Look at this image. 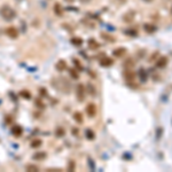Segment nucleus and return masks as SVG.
I'll return each instance as SVG.
<instances>
[{
  "label": "nucleus",
  "instance_id": "obj_9",
  "mask_svg": "<svg viewBox=\"0 0 172 172\" xmlns=\"http://www.w3.org/2000/svg\"><path fill=\"white\" fill-rule=\"evenodd\" d=\"M11 133H13V135L14 137H21L22 133H23V129H22L21 126H19V125H16V126H14L13 129H11Z\"/></svg>",
  "mask_w": 172,
  "mask_h": 172
},
{
  "label": "nucleus",
  "instance_id": "obj_13",
  "mask_svg": "<svg viewBox=\"0 0 172 172\" xmlns=\"http://www.w3.org/2000/svg\"><path fill=\"white\" fill-rule=\"evenodd\" d=\"M168 63V59L165 57V56H163L161 59H158V61H156V65L158 67V68H163V67H165Z\"/></svg>",
  "mask_w": 172,
  "mask_h": 172
},
{
  "label": "nucleus",
  "instance_id": "obj_4",
  "mask_svg": "<svg viewBox=\"0 0 172 172\" xmlns=\"http://www.w3.org/2000/svg\"><path fill=\"white\" fill-rule=\"evenodd\" d=\"M77 97H78V101H84L85 99V88H84V85H78L77 86Z\"/></svg>",
  "mask_w": 172,
  "mask_h": 172
},
{
  "label": "nucleus",
  "instance_id": "obj_2",
  "mask_svg": "<svg viewBox=\"0 0 172 172\" xmlns=\"http://www.w3.org/2000/svg\"><path fill=\"white\" fill-rule=\"evenodd\" d=\"M0 16L5 20V21H13L16 17V11L11 8L8 5H4L0 7Z\"/></svg>",
  "mask_w": 172,
  "mask_h": 172
},
{
  "label": "nucleus",
  "instance_id": "obj_10",
  "mask_svg": "<svg viewBox=\"0 0 172 172\" xmlns=\"http://www.w3.org/2000/svg\"><path fill=\"white\" fill-rule=\"evenodd\" d=\"M143 30L146 31L147 33H154L155 30H156V27L154 24H150V23H146L143 25Z\"/></svg>",
  "mask_w": 172,
  "mask_h": 172
},
{
  "label": "nucleus",
  "instance_id": "obj_27",
  "mask_svg": "<svg viewBox=\"0 0 172 172\" xmlns=\"http://www.w3.org/2000/svg\"><path fill=\"white\" fill-rule=\"evenodd\" d=\"M102 37H103L105 39H107V40H110V42H114V38H113L111 36H106L105 33H102Z\"/></svg>",
  "mask_w": 172,
  "mask_h": 172
},
{
  "label": "nucleus",
  "instance_id": "obj_31",
  "mask_svg": "<svg viewBox=\"0 0 172 172\" xmlns=\"http://www.w3.org/2000/svg\"><path fill=\"white\" fill-rule=\"evenodd\" d=\"M64 1H67V2H74L75 0H64Z\"/></svg>",
  "mask_w": 172,
  "mask_h": 172
},
{
  "label": "nucleus",
  "instance_id": "obj_14",
  "mask_svg": "<svg viewBox=\"0 0 172 172\" xmlns=\"http://www.w3.org/2000/svg\"><path fill=\"white\" fill-rule=\"evenodd\" d=\"M100 64L102 65V67H109V65L113 64V60L109 59V57H105V59H102L100 61Z\"/></svg>",
  "mask_w": 172,
  "mask_h": 172
},
{
  "label": "nucleus",
  "instance_id": "obj_11",
  "mask_svg": "<svg viewBox=\"0 0 172 172\" xmlns=\"http://www.w3.org/2000/svg\"><path fill=\"white\" fill-rule=\"evenodd\" d=\"M125 53H126V49H125L124 47H118V48L114 49V52H113V54H114L116 57H122Z\"/></svg>",
  "mask_w": 172,
  "mask_h": 172
},
{
  "label": "nucleus",
  "instance_id": "obj_19",
  "mask_svg": "<svg viewBox=\"0 0 172 172\" xmlns=\"http://www.w3.org/2000/svg\"><path fill=\"white\" fill-rule=\"evenodd\" d=\"M42 145H43V141L40 139H34L32 142H31V147H32V148H38V147H40Z\"/></svg>",
  "mask_w": 172,
  "mask_h": 172
},
{
  "label": "nucleus",
  "instance_id": "obj_22",
  "mask_svg": "<svg viewBox=\"0 0 172 172\" xmlns=\"http://www.w3.org/2000/svg\"><path fill=\"white\" fill-rule=\"evenodd\" d=\"M64 130L62 129V128H57L56 129V131H55V134L57 135V137H63L64 135Z\"/></svg>",
  "mask_w": 172,
  "mask_h": 172
},
{
  "label": "nucleus",
  "instance_id": "obj_28",
  "mask_svg": "<svg viewBox=\"0 0 172 172\" xmlns=\"http://www.w3.org/2000/svg\"><path fill=\"white\" fill-rule=\"evenodd\" d=\"M143 69H140V76H141V80H146V74L143 75Z\"/></svg>",
  "mask_w": 172,
  "mask_h": 172
},
{
  "label": "nucleus",
  "instance_id": "obj_25",
  "mask_svg": "<svg viewBox=\"0 0 172 172\" xmlns=\"http://www.w3.org/2000/svg\"><path fill=\"white\" fill-rule=\"evenodd\" d=\"M74 63H75V65L77 67V69H78V71H82V69H83V67H82V64L78 62V60H74Z\"/></svg>",
  "mask_w": 172,
  "mask_h": 172
},
{
  "label": "nucleus",
  "instance_id": "obj_3",
  "mask_svg": "<svg viewBox=\"0 0 172 172\" xmlns=\"http://www.w3.org/2000/svg\"><path fill=\"white\" fill-rule=\"evenodd\" d=\"M6 34L11 39H16L19 37V31H17V29L15 27H8L6 29Z\"/></svg>",
  "mask_w": 172,
  "mask_h": 172
},
{
  "label": "nucleus",
  "instance_id": "obj_1",
  "mask_svg": "<svg viewBox=\"0 0 172 172\" xmlns=\"http://www.w3.org/2000/svg\"><path fill=\"white\" fill-rule=\"evenodd\" d=\"M51 84L59 92H62V93H69L70 92V84L65 78H54L51 82Z\"/></svg>",
  "mask_w": 172,
  "mask_h": 172
},
{
  "label": "nucleus",
  "instance_id": "obj_21",
  "mask_svg": "<svg viewBox=\"0 0 172 172\" xmlns=\"http://www.w3.org/2000/svg\"><path fill=\"white\" fill-rule=\"evenodd\" d=\"M94 132L92 131V130H86V138L90 140H93L94 139Z\"/></svg>",
  "mask_w": 172,
  "mask_h": 172
},
{
  "label": "nucleus",
  "instance_id": "obj_5",
  "mask_svg": "<svg viewBox=\"0 0 172 172\" xmlns=\"http://www.w3.org/2000/svg\"><path fill=\"white\" fill-rule=\"evenodd\" d=\"M86 113H87L88 117H94L95 114H97V107H95V105H93V103L87 105V107H86Z\"/></svg>",
  "mask_w": 172,
  "mask_h": 172
},
{
  "label": "nucleus",
  "instance_id": "obj_26",
  "mask_svg": "<svg viewBox=\"0 0 172 172\" xmlns=\"http://www.w3.org/2000/svg\"><path fill=\"white\" fill-rule=\"evenodd\" d=\"M74 169H75V163L71 161L69 163V165H68V170H71V171H72Z\"/></svg>",
  "mask_w": 172,
  "mask_h": 172
},
{
  "label": "nucleus",
  "instance_id": "obj_15",
  "mask_svg": "<svg viewBox=\"0 0 172 172\" xmlns=\"http://www.w3.org/2000/svg\"><path fill=\"white\" fill-rule=\"evenodd\" d=\"M88 47H90L91 49H97V48L100 47V45H99V43H97L94 39H90V40H88Z\"/></svg>",
  "mask_w": 172,
  "mask_h": 172
},
{
  "label": "nucleus",
  "instance_id": "obj_7",
  "mask_svg": "<svg viewBox=\"0 0 172 172\" xmlns=\"http://www.w3.org/2000/svg\"><path fill=\"white\" fill-rule=\"evenodd\" d=\"M55 69H56L57 71H63V70H65V69H67V62H65L64 60L57 61L56 64H55Z\"/></svg>",
  "mask_w": 172,
  "mask_h": 172
},
{
  "label": "nucleus",
  "instance_id": "obj_23",
  "mask_svg": "<svg viewBox=\"0 0 172 172\" xmlns=\"http://www.w3.org/2000/svg\"><path fill=\"white\" fill-rule=\"evenodd\" d=\"M124 32H125V34H129V36H133V37H134V36H137V30H133V29H132V30H131V29H128V30H125V31H124Z\"/></svg>",
  "mask_w": 172,
  "mask_h": 172
},
{
  "label": "nucleus",
  "instance_id": "obj_12",
  "mask_svg": "<svg viewBox=\"0 0 172 172\" xmlns=\"http://www.w3.org/2000/svg\"><path fill=\"white\" fill-rule=\"evenodd\" d=\"M44 158H46V153H45V151H39V153H36V154L33 155V160L42 161Z\"/></svg>",
  "mask_w": 172,
  "mask_h": 172
},
{
  "label": "nucleus",
  "instance_id": "obj_16",
  "mask_svg": "<svg viewBox=\"0 0 172 172\" xmlns=\"http://www.w3.org/2000/svg\"><path fill=\"white\" fill-rule=\"evenodd\" d=\"M70 42L72 43V45H75V46H80L83 44V39L79 38V37H72Z\"/></svg>",
  "mask_w": 172,
  "mask_h": 172
},
{
  "label": "nucleus",
  "instance_id": "obj_6",
  "mask_svg": "<svg viewBox=\"0 0 172 172\" xmlns=\"http://www.w3.org/2000/svg\"><path fill=\"white\" fill-rule=\"evenodd\" d=\"M124 78H125V80L126 82H133L134 79H135V74L131 70V69H128L126 68V70H125V72H124Z\"/></svg>",
  "mask_w": 172,
  "mask_h": 172
},
{
  "label": "nucleus",
  "instance_id": "obj_32",
  "mask_svg": "<svg viewBox=\"0 0 172 172\" xmlns=\"http://www.w3.org/2000/svg\"><path fill=\"white\" fill-rule=\"evenodd\" d=\"M19 1H21V0H19Z\"/></svg>",
  "mask_w": 172,
  "mask_h": 172
},
{
  "label": "nucleus",
  "instance_id": "obj_18",
  "mask_svg": "<svg viewBox=\"0 0 172 172\" xmlns=\"http://www.w3.org/2000/svg\"><path fill=\"white\" fill-rule=\"evenodd\" d=\"M25 170L29 172H36V171H38V166L34 165V164H28V165L25 166Z\"/></svg>",
  "mask_w": 172,
  "mask_h": 172
},
{
  "label": "nucleus",
  "instance_id": "obj_29",
  "mask_svg": "<svg viewBox=\"0 0 172 172\" xmlns=\"http://www.w3.org/2000/svg\"><path fill=\"white\" fill-rule=\"evenodd\" d=\"M80 2H83V4H88V2H91L92 0H79Z\"/></svg>",
  "mask_w": 172,
  "mask_h": 172
},
{
  "label": "nucleus",
  "instance_id": "obj_20",
  "mask_svg": "<svg viewBox=\"0 0 172 172\" xmlns=\"http://www.w3.org/2000/svg\"><path fill=\"white\" fill-rule=\"evenodd\" d=\"M20 95H21L23 99H27V100L31 99V94H30L29 91H21V92H20Z\"/></svg>",
  "mask_w": 172,
  "mask_h": 172
},
{
  "label": "nucleus",
  "instance_id": "obj_24",
  "mask_svg": "<svg viewBox=\"0 0 172 172\" xmlns=\"http://www.w3.org/2000/svg\"><path fill=\"white\" fill-rule=\"evenodd\" d=\"M70 76H71L74 79H78V74L76 72L75 69H71V70H70Z\"/></svg>",
  "mask_w": 172,
  "mask_h": 172
},
{
  "label": "nucleus",
  "instance_id": "obj_30",
  "mask_svg": "<svg viewBox=\"0 0 172 172\" xmlns=\"http://www.w3.org/2000/svg\"><path fill=\"white\" fill-rule=\"evenodd\" d=\"M142 1H145V2H153L154 0H142Z\"/></svg>",
  "mask_w": 172,
  "mask_h": 172
},
{
  "label": "nucleus",
  "instance_id": "obj_17",
  "mask_svg": "<svg viewBox=\"0 0 172 172\" xmlns=\"http://www.w3.org/2000/svg\"><path fill=\"white\" fill-rule=\"evenodd\" d=\"M74 119L77 123H83V115L79 111H76L75 114H74Z\"/></svg>",
  "mask_w": 172,
  "mask_h": 172
},
{
  "label": "nucleus",
  "instance_id": "obj_8",
  "mask_svg": "<svg viewBox=\"0 0 172 172\" xmlns=\"http://www.w3.org/2000/svg\"><path fill=\"white\" fill-rule=\"evenodd\" d=\"M53 11H54V13H55V15H56V16H62V15H63V9H62V6H61L59 2H56V4L54 5Z\"/></svg>",
  "mask_w": 172,
  "mask_h": 172
}]
</instances>
